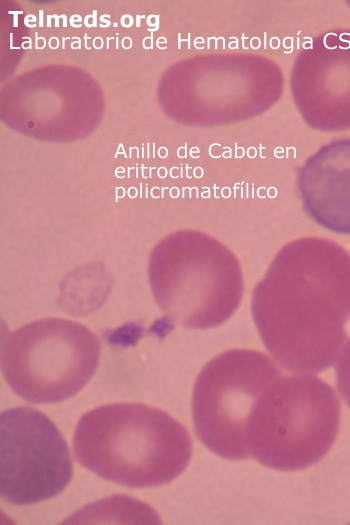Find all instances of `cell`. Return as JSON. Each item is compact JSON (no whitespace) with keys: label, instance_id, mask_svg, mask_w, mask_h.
<instances>
[{"label":"cell","instance_id":"10","mask_svg":"<svg viewBox=\"0 0 350 525\" xmlns=\"http://www.w3.org/2000/svg\"><path fill=\"white\" fill-rule=\"evenodd\" d=\"M336 381L342 398L350 407V340L339 354L336 364Z\"/></svg>","mask_w":350,"mask_h":525},{"label":"cell","instance_id":"6","mask_svg":"<svg viewBox=\"0 0 350 525\" xmlns=\"http://www.w3.org/2000/svg\"><path fill=\"white\" fill-rule=\"evenodd\" d=\"M281 371L266 354L232 349L211 359L193 389L195 432L213 453L227 460L250 457L247 427L251 413Z\"/></svg>","mask_w":350,"mask_h":525},{"label":"cell","instance_id":"12","mask_svg":"<svg viewBox=\"0 0 350 525\" xmlns=\"http://www.w3.org/2000/svg\"><path fill=\"white\" fill-rule=\"evenodd\" d=\"M39 13H40V21H39L40 23H39V26L42 27V26H43V16H42L43 11H39Z\"/></svg>","mask_w":350,"mask_h":525},{"label":"cell","instance_id":"5","mask_svg":"<svg viewBox=\"0 0 350 525\" xmlns=\"http://www.w3.org/2000/svg\"><path fill=\"white\" fill-rule=\"evenodd\" d=\"M100 342L85 325L61 318L28 323L2 336L1 371L19 397L57 403L78 393L94 375Z\"/></svg>","mask_w":350,"mask_h":525},{"label":"cell","instance_id":"15","mask_svg":"<svg viewBox=\"0 0 350 525\" xmlns=\"http://www.w3.org/2000/svg\"><path fill=\"white\" fill-rule=\"evenodd\" d=\"M53 17L55 18V22H56V23H55V26L58 27V25H59V24H58V17H57L56 15H53Z\"/></svg>","mask_w":350,"mask_h":525},{"label":"cell","instance_id":"2","mask_svg":"<svg viewBox=\"0 0 350 525\" xmlns=\"http://www.w3.org/2000/svg\"><path fill=\"white\" fill-rule=\"evenodd\" d=\"M76 460L102 479L130 487L169 483L187 467L192 441L167 412L119 402L86 412L73 436Z\"/></svg>","mask_w":350,"mask_h":525},{"label":"cell","instance_id":"1","mask_svg":"<svg viewBox=\"0 0 350 525\" xmlns=\"http://www.w3.org/2000/svg\"><path fill=\"white\" fill-rule=\"evenodd\" d=\"M251 311L280 366L302 374L329 368L346 340L350 254L319 237L285 244L254 287Z\"/></svg>","mask_w":350,"mask_h":525},{"label":"cell","instance_id":"7","mask_svg":"<svg viewBox=\"0 0 350 525\" xmlns=\"http://www.w3.org/2000/svg\"><path fill=\"white\" fill-rule=\"evenodd\" d=\"M73 476L64 437L44 413L16 407L0 415V494L29 505L60 494Z\"/></svg>","mask_w":350,"mask_h":525},{"label":"cell","instance_id":"9","mask_svg":"<svg viewBox=\"0 0 350 525\" xmlns=\"http://www.w3.org/2000/svg\"><path fill=\"white\" fill-rule=\"evenodd\" d=\"M307 216L319 226L350 234V138L323 145L297 171Z\"/></svg>","mask_w":350,"mask_h":525},{"label":"cell","instance_id":"4","mask_svg":"<svg viewBox=\"0 0 350 525\" xmlns=\"http://www.w3.org/2000/svg\"><path fill=\"white\" fill-rule=\"evenodd\" d=\"M339 425L340 403L331 386L313 375H281L251 413L250 457L279 471L305 469L330 450Z\"/></svg>","mask_w":350,"mask_h":525},{"label":"cell","instance_id":"11","mask_svg":"<svg viewBox=\"0 0 350 525\" xmlns=\"http://www.w3.org/2000/svg\"><path fill=\"white\" fill-rule=\"evenodd\" d=\"M96 13H97V11L95 10V11H94V15H93V24H92V26H94V27L97 26V23H96V22H97V16H96Z\"/></svg>","mask_w":350,"mask_h":525},{"label":"cell","instance_id":"8","mask_svg":"<svg viewBox=\"0 0 350 525\" xmlns=\"http://www.w3.org/2000/svg\"><path fill=\"white\" fill-rule=\"evenodd\" d=\"M290 90L310 128L350 129V29L328 30L305 43L291 69Z\"/></svg>","mask_w":350,"mask_h":525},{"label":"cell","instance_id":"17","mask_svg":"<svg viewBox=\"0 0 350 525\" xmlns=\"http://www.w3.org/2000/svg\"><path fill=\"white\" fill-rule=\"evenodd\" d=\"M9 13H14V14H22L23 12L22 11H19V12H9Z\"/></svg>","mask_w":350,"mask_h":525},{"label":"cell","instance_id":"13","mask_svg":"<svg viewBox=\"0 0 350 525\" xmlns=\"http://www.w3.org/2000/svg\"><path fill=\"white\" fill-rule=\"evenodd\" d=\"M141 17L143 18L144 16L143 15L142 16H140V15L137 16V26L138 27L140 26V18Z\"/></svg>","mask_w":350,"mask_h":525},{"label":"cell","instance_id":"14","mask_svg":"<svg viewBox=\"0 0 350 525\" xmlns=\"http://www.w3.org/2000/svg\"><path fill=\"white\" fill-rule=\"evenodd\" d=\"M61 17L63 18V21H64L63 25L66 26L67 25V23H66L67 22L66 16L65 15H61Z\"/></svg>","mask_w":350,"mask_h":525},{"label":"cell","instance_id":"16","mask_svg":"<svg viewBox=\"0 0 350 525\" xmlns=\"http://www.w3.org/2000/svg\"><path fill=\"white\" fill-rule=\"evenodd\" d=\"M48 18V23H47V26L49 27L51 24H50V16H47Z\"/></svg>","mask_w":350,"mask_h":525},{"label":"cell","instance_id":"3","mask_svg":"<svg viewBox=\"0 0 350 525\" xmlns=\"http://www.w3.org/2000/svg\"><path fill=\"white\" fill-rule=\"evenodd\" d=\"M148 277L166 317L190 329L223 324L244 292L235 254L217 239L193 230L170 234L153 248Z\"/></svg>","mask_w":350,"mask_h":525}]
</instances>
